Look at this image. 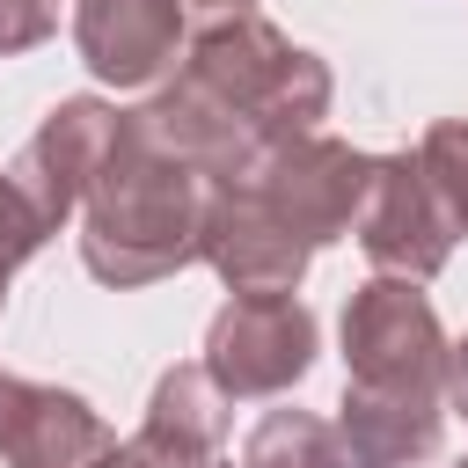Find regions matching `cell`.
Listing matches in <instances>:
<instances>
[{
  "label": "cell",
  "instance_id": "obj_1",
  "mask_svg": "<svg viewBox=\"0 0 468 468\" xmlns=\"http://www.w3.org/2000/svg\"><path fill=\"white\" fill-rule=\"evenodd\" d=\"M329 95L336 80L307 44H292L263 15H227L190 37L176 80H161L132 117L168 154H183L205 183H234L271 146L322 132Z\"/></svg>",
  "mask_w": 468,
  "mask_h": 468
},
{
  "label": "cell",
  "instance_id": "obj_2",
  "mask_svg": "<svg viewBox=\"0 0 468 468\" xmlns=\"http://www.w3.org/2000/svg\"><path fill=\"white\" fill-rule=\"evenodd\" d=\"M336 439L351 468H417L446 439V329L424 285L366 278L344 300V402Z\"/></svg>",
  "mask_w": 468,
  "mask_h": 468
},
{
  "label": "cell",
  "instance_id": "obj_3",
  "mask_svg": "<svg viewBox=\"0 0 468 468\" xmlns=\"http://www.w3.org/2000/svg\"><path fill=\"white\" fill-rule=\"evenodd\" d=\"M205 176L168 154L132 110L117 117L110 161L95 168L88 197H80V263L95 285H161L183 263H197V234H205Z\"/></svg>",
  "mask_w": 468,
  "mask_h": 468
},
{
  "label": "cell",
  "instance_id": "obj_4",
  "mask_svg": "<svg viewBox=\"0 0 468 468\" xmlns=\"http://www.w3.org/2000/svg\"><path fill=\"white\" fill-rule=\"evenodd\" d=\"M314 351H322V322L300 292H249L212 314L197 366L227 402H263V395H292L314 373Z\"/></svg>",
  "mask_w": 468,
  "mask_h": 468
},
{
  "label": "cell",
  "instance_id": "obj_5",
  "mask_svg": "<svg viewBox=\"0 0 468 468\" xmlns=\"http://www.w3.org/2000/svg\"><path fill=\"white\" fill-rule=\"evenodd\" d=\"M241 183L322 256L329 241L351 234V219L366 205V183H373V154H358V146H344L329 132H300V139L271 146Z\"/></svg>",
  "mask_w": 468,
  "mask_h": 468
},
{
  "label": "cell",
  "instance_id": "obj_6",
  "mask_svg": "<svg viewBox=\"0 0 468 468\" xmlns=\"http://www.w3.org/2000/svg\"><path fill=\"white\" fill-rule=\"evenodd\" d=\"M351 234H358L373 278H410V285H424V278H439L446 256H453V219L439 212L417 154H373V183H366V205H358Z\"/></svg>",
  "mask_w": 468,
  "mask_h": 468
},
{
  "label": "cell",
  "instance_id": "obj_7",
  "mask_svg": "<svg viewBox=\"0 0 468 468\" xmlns=\"http://www.w3.org/2000/svg\"><path fill=\"white\" fill-rule=\"evenodd\" d=\"M197 263L219 271V285L234 300L249 292H300L314 249L234 176V183H212L205 190V234H197Z\"/></svg>",
  "mask_w": 468,
  "mask_h": 468
},
{
  "label": "cell",
  "instance_id": "obj_8",
  "mask_svg": "<svg viewBox=\"0 0 468 468\" xmlns=\"http://www.w3.org/2000/svg\"><path fill=\"white\" fill-rule=\"evenodd\" d=\"M117 102H102V95H66V102H51L44 110V124L22 139V154H15V190L37 205V219L58 234L73 212H80V197H88V183H95V168L110 161V139H117Z\"/></svg>",
  "mask_w": 468,
  "mask_h": 468
},
{
  "label": "cell",
  "instance_id": "obj_9",
  "mask_svg": "<svg viewBox=\"0 0 468 468\" xmlns=\"http://www.w3.org/2000/svg\"><path fill=\"white\" fill-rule=\"evenodd\" d=\"M110 453L117 431L95 417L88 395L0 366V468H102Z\"/></svg>",
  "mask_w": 468,
  "mask_h": 468
},
{
  "label": "cell",
  "instance_id": "obj_10",
  "mask_svg": "<svg viewBox=\"0 0 468 468\" xmlns=\"http://www.w3.org/2000/svg\"><path fill=\"white\" fill-rule=\"evenodd\" d=\"M183 29L176 0H73V51L102 88H161Z\"/></svg>",
  "mask_w": 468,
  "mask_h": 468
},
{
  "label": "cell",
  "instance_id": "obj_11",
  "mask_svg": "<svg viewBox=\"0 0 468 468\" xmlns=\"http://www.w3.org/2000/svg\"><path fill=\"white\" fill-rule=\"evenodd\" d=\"M227 424H234V402L212 388L205 366H168L146 395V424L132 431L139 446L154 453H176V461H212L227 453Z\"/></svg>",
  "mask_w": 468,
  "mask_h": 468
},
{
  "label": "cell",
  "instance_id": "obj_12",
  "mask_svg": "<svg viewBox=\"0 0 468 468\" xmlns=\"http://www.w3.org/2000/svg\"><path fill=\"white\" fill-rule=\"evenodd\" d=\"M241 468H351V453H344V439H336L329 417H314V410H271L249 431Z\"/></svg>",
  "mask_w": 468,
  "mask_h": 468
},
{
  "label": "cell",
  "instance_id": "obj_13",
  "mask_svg": "<svg viewBox=\"0 0 468 468\" xmlns=\"http://www.w3.org/2000/svg\"><path fill=\"white\" fill-rule=\"evenodd\" d=\"M417 168L439 197V212L453 219V234H468V117H439L417 139Z\"/></svg>",
  "mask_w": 468,
  "mask_h": 468
},
{
  "label": "cell",
  "instance_id": "obj_14",
  "mask_svg": "<svg viewBox=\"0 0 468 468\" xmlns=\"http://www.w3.org/2000/svg\"><path fill=\"white\" fill-rule=\"evenodd\" d=\"M51 241V227L37 219V205L15 190V176H0V307H7V278Z\"/></svg>",
  "mask_w": 468,
  "mask_h": 468
},
{
  "label": "cell",
  "instance_id": "obj_15",
  "mask_svg": "<svg viewBox=\"0 0 468 468\" xmlns=\"http://www.w3.org/2000/svg\"><path fill=\"white\" fill-rule=\"evenodd\" d=\"M51 29H58V7L51 0H0V58L37 51Z\"/></svg>",
  "mask_w": 468,
  "mask_h": 468
},
{
  "label": "cell",
  "instance_id": "obj_16",
  "mask_svg": "<svg viewBox=\"0 0 468 468\" xmlns=\"http://www.w3.org/2000/svg\"><path fill=\"white\" fill-rule=\"evenodd\" d=\"M102 468H234L227 453H212V461H176V453H154V446H139V439H124Z\"/></svg>",
  "mask_w": 468,
  "mask_h": 468
},
{
  "label": "cell",
  "instance_id": "obj_17",
  "mask_svg": "<svg viewBox=\"0 0 468 468\" xmlns=\"http://www.w3.org/2000/svg\"><path fill=\"white\" fill-rule=\"evenodd\" d=\"M446 410H461V417H468V336H453V344H446Z\"/></svg>",
  "mask_w": 468,
  "mask_h": 468
},
{
  "label": "cell",
  "instance_id": "obj_18",
  "mask_svg": "<svg viewBox=\"0 0 468 468\" xmlns=\"http://www.w3.org/2000/svg\"><path fill=\"white\" fill-rule=\"evenodd\" d=\"M176 7H183V22H197V29H205V22H227V15H256V0H176Z\"/></svg>",
  "mask_w": 468,
  "mask_h": 468
},
{
  "label": "cell",
  "instance_id": "obj_19",
  "mask_svg": "<svg viewBox=\"0 0 468 468\" xmlns=\"http://www.w3.org/2000/svg\"><path fill=\"white\" fill-rule=\"evenodd\" d=\"M461 468H468V461H461Z\"/></svg>",
  "mask_w": 468,
  "mask_h": 468
}]
</instances>
